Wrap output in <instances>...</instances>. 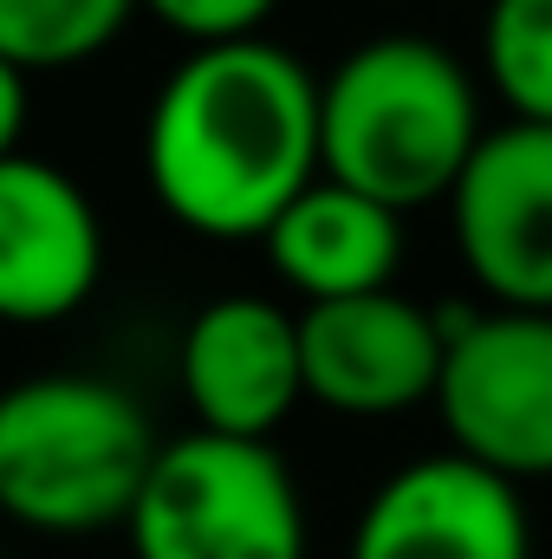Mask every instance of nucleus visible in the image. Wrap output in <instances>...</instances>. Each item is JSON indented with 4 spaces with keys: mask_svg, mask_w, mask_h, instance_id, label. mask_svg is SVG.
<instances>
[{
    "mask_svg": "<svg viewBox=\"0 0 552 559\" xmlns=\"http://www.w3.org/2000/svg\"><path fill=\"white\" fill-rule=\"evenodd\" d=\"M143 176L189 235L261 241L325 176L319 79L261 33L189 46L149 105Z\"/></svg>",
    "mask_w": 552,
    "mask_h": 559,
    "instance_id": "nucleus-1",
    "label": "nucleus"
},
{
    "mask_svg": "<svg viewBox=\"0 0 552 559\" xmlns=\"http://www.w3.org/2000/svg\"><path fill=\"white\" fill-rule=\"evenodd\" d=\"M481 138L475 79L429 33H377L319 79L325 176L397 215L448 202Z\"/></svg>",
    "mask_w": 552,
    "mask_h": 559,
    "instance_id": "nucleus-2",
    "label": "nucleus"
},
{
    "mask_svg": "<svg viewBox=\"0 0 552 559\" xmlns=\"http://www.w3.org/2000/svg\"><path fill=\"white\" fill-rule=\"evenodd\" d=\"M163 436L143 404L85 371H39L0 391V514L26 534L79 540L124 527Z\"/></svg>",
    "mask_w": 552,
    "mask_h": 559,
    "instance_id": "nucleus-3",
    "label": "nucleus"
},
{
    "mask_svg": "<svg viewBox=\"0 0 552 559\" xmlns=\"http://www.w3.org/2000/svg\"><path fill=\"white\" fill-rule=\"evenodd\" d=\"M131 559H305V501L274 442L189 429L149 462Z\"/></svg>",
    "mask_w": 552,
    "mask_h": 559,
    "instance_id": "nucleus-4",
    "label": "nucleus"
},
{
    "mask_svg": "<svg viewBox=\"0 0 552 559\" xmlns=\"http://www.w3.org/2000/svg\"><path fill=\"white\" fill-rule=\"evenodd\" d=\"M448 352L435 411L448 449L507 475L547 481L552 475V312H442Z\"/></svg>",
    "mask_w": 552,
    "mask_h": 559,
    "instance_id": "nucleus-5",
    "label": "nucleus"
},
{
    "mask_svg": "<svg viewBox=\"0 0 552 559\" xmlns=\"http://www.w3.org/2000/svg\"><path fill=\"white\" fill-rule=\"evenodd\" d=\"M455 254L494 306L552 312V124H501L448 189Z\"/></svg>",
    "mask_w": 552,
    "mask_h": 559,
    "instance_id": "nucleus-6",
    "label": "nucleus"
},
{
    "mask_svg": "<svg viewBox=\"0 0 552 559\" xmlns=\"http://www.w3.org/2000/svg\"><path fill=\"white\" fill-rule=\"evenodd\" d=\"M299 352H305V397L312 404L371 423L435 404L448 332H442V312L384 286V293L305 306Z\"/></svg>",
    "mask_w": 552,
    "mask_h": 559,
    "instance_id": "nucleus-7",
    "label": "nucleus"
},
{
    "mask_svg": "<svg viewBox=\"0 0 552 559\" xmlns=\"http://www.w3.org/2000/svg\"><path fill=\"white\" fill-rule=\"evenodd\" d=\"M351 559H533L520 481L442 449L377 481L351 527Z\"/></svg>",
    "mask_w": 552,
    "mask_h": 559,
    "instance_id": "nucleus-8",
    "label": "nucleus"
},
{
    "mask_svg": "<svg viewBox=\"0 0 552 559\" xmlns=\"http://www.w3.org/2000/svg\"><path fill=\"white\" fill-rule=\"evenodd\" d=\"M176 378L195 411V429L274 442V429L305 404L299 312H286L267 293L208 299L182 332Z\"/></svg>",
    "mask_w": 552,
    "mask_h": 559,
    "instance_id": "nucleus-9",
    "label": "nucleus"
},
{
    "mask_svg": "<svg viewBox=\"0 0 552 559\" xmlns=\"http://www.w3.org/2000/svg\"><path fill=\"white\" fill-rule=\"evenodd\" d=\"M105 274L92 195L39 156H0V325H59Z\"/></svg>",
    "mask_w": 552,
    "mask_h": 559,
    "instance_id": "nucleus-10",
    "label": "nucleus"
},
{
    "mask_svg": "<svg viewBox=\"0 0 552 559\" xmlns=\"http://www.w3.org/2000/svg\"><path fill=\"white\" fill-rule=\"evenodd\" d=\"M274 274L305 299H351V293H384L404 261V215L371 202L364 189H345L319 176L274 228L261 235Z\"/></svg>",
    "mask_w": 552,
    "mask_h": 559,
    "instance_id": "nucleus-11",
    "label": "nucleus"
},
{
    "mask_svg": "<svg viewBox=\"0 0 552 559\" xmlns=\"http://www.w3.org/2000/svg\"><path fill=\"white\" fill-rule=\"evenodd\" d=\"M143 0H0V59L33 72H65L98 59Z\"/></svg>",
    "mask_w": 552,
    "mask_h": 559,
    "instance_id": "nucleus-12",
    "label": "nucleus"
},
{
    "mask_svg": "<svg viewBox=\"0 0 552 559\" xmlns=\"http://www.w3.org/2000/svg\"><path fill=\"white\" fill-rule=\"evenodd\" d=\"M488 92L520 118L552 124V0H494L481 26Z\"/></svg>",
    "mask_w": 552,
    "mask_h": 559,
    "instance_id": "nucleus-13",
    "label": "nucleus"
},
{
    "mask_svg": "<svg viewBox=\"0 0 552 559\" xmlns=\"http://www.w3.org/2000/svg\"><path fill=\"white\" fill-rule=\"evenodd\" d=\"M143 7L189 46H221V39H254L279 0H143Z\"/></svg>",
    "mask_w": 552,
    "mask_h": 559,
    "instance_id": "nucleus-14",
    "label": "nucleus"
},
{
    "mask_svg": "<svg viewBox=\"0 0 552 559\" xmlns=\"http://www.w3.org/2000/svg\"><path fill=\"white\" fill-rule=\"evenodd\" d=\"M26 138V72L0 59V156H20Z\"/></svg>",
    "mask_w": 552,
    "mask_h": 559,
    "instance_id": "nucleus-15",
    "label": "nucleus"
}]
</instances>
